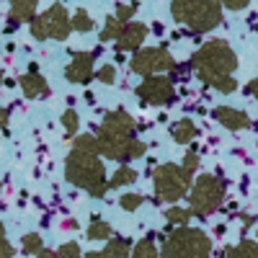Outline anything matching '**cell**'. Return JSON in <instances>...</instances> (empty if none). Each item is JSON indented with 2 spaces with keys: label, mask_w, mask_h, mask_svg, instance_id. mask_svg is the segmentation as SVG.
I'll return each mask as SVG.
<instances>
[{
  "label": "cell",
  "mask_w": 258,
  "mask_h": 258,
  "mask_svg": "<svg viewBox=\"0 0 258 258\" xmlns=\"http://www.w3.org/2000/svg\"><path fill=\"white\" fill-rule=\"evenodd\" d=\"M132 258H160V250H158V245H155L153 238H142L132 248Z\"/></svg>",
  "instance_id": "20"
},
{
  "label": "cell",
  "mask_w": 258,
  "mask_h": 258,
  "mask_svg": "<svg viewBox=\"0 0 258 258\" xmlns=\"http://www.w3.org/2000/svg\"><path fill=\"white\" fill-rule=\"evenodd\" d=\"M8 119H11V109H3V106H0V132L8 126Z\"/></svg>",
  "instance_id": "36"
},
{
  "label": "cell",
  "mask_w": 258,
  "mask_h": 258,
  "mask_svg": "<svg viewBox=\"0 0 258 258\" xmlns=\"http://www.w3.org/2000/svg\"><path fill=\"white\" fill-rule=\"evenodd\" d=\"M64 178L73 186L88 191L93 199H103L109 191V178H106V168L98 153H85V150L73 147L64 160Z\"/></svg>",
  "instance_id": "3"
},
{
  "label": "cell",
  "mask_w": 258,
  "mask_h": 258,
  "mask_svg": "<svg viewBox=\"0 0 258 258\" xmlns=\"http://www.w3.org/2000/svg\"><path fill=\"white\" fill-rule=\"evenodd\" d=\"M0 258H13V245L6 238V227L0 222Z\"/></svg>",
  "instance_id": "34"
},
{
  "label": "cell",
  "mask_w": 258,
  "mask_h": 258,
  "mask_svg": "<svg viewBox=\"0 0 258 258\" xmlns=\"http://www.w3.org/2000/svg\"><path fill=\"white\" fill-rule=\"evenodd\" d=\"M0 188H3V183H0Z\"/></svg>",
  "instance_id": "41"
},
{
  "label": "cell",
  "mask_w": 258,
  "mask_h": 258,
  "mask_svg": "<svg viewBox=\"0 0 258 258\" xmlns=\"http://www.w3.org/2000/svg\"><path fill=\"white\" fill-rule=\"evenodd\" d=\"M137 181V170H132L129 165H121L119 170H114V176L109 178V188H121V186H132Z\"/></svg>",
  "instance_id": "18"
},
{
  "label": "cell",
  "mask_w": 258,
  "mask_h": 258,
  "mask_svg": "<svg viewBox=\"0 0 258 258\" xmlns=\"http://www.w3.org/2000/svg\"><path fill=\"white\" fill-rule=\"evenodd\" d=\"M93 78H96V80H101L103 85H111V83L116 80V70L111 68V64H103V68H101L98 73H93Z\"/></svg>",
  "instance_id": "33"
},
{
  "label": "cell",
  "mask_w": 258,
  "mask_h": 258,
  "mask_svg": "<svg viewBox=\"0 0 258 258\" xmlns=\"http://www.w3.org/2000/svg\"><path fill=\"white\" fill-rule=\"evenodd\" d=\"M188 220H191V212L183 209V207H176V204H173V207H168V209H165V222H168V225L186 227Z\"/></svg>",
  "instance_id": "21"
},
{
  "label": "cell",
  "mask_w": 258,
  "mask_h": 258,
  "mask_svg": "<svg viewBox=\"0 0 258 258\" xmlns=\"http://www.w3.org/2000/svg\"><path fill=\"white\" fill-rule=\"evenodd\" d=\"M111 225L109 222H103V220H96V222H91L88 225V232H85V235H88V238L91 240H109L111 238Z\"/></svg>",
  "instance_id": "23"
},
{
  "label": "cell",
  "mask_w": 258,
  "mask_h": 258,
  "mask_svg": "<svg viewBox=\"0 0 258 258\" xmlns=\"http://www.w3.org/2000/svg\"><path fill=\"white\" fill-rule=\"evenodd\" d=\"M70 26H73V31H80V34H88V31H93V18L88 16V11H83V8H78L75 11V16L70 18Z\"/></svg>",
  "instance_id": "22"
},
{
  "label": "cell",
  "mask_w": 258,
  "mask_h": 258,
  "mask_svg": "<svg viewBox=\"0 0 258 258\" xmlns=\"http://www.w3.org/2000/svg\"><path fill=\"white\" fill-rule=\"evenodd\" d=\"M121 26L124 24H119L114 16H109V18H106V24H103V29H101V34H98V39L101 41H116L119 34H121Z\"/></svg>",
  "instance_id": "24"
},
{
  "label": "cell",
  "mask_w": 258,
  "mask_h": 258,
  "mask_svg": "<svg viewBox=\"0 0 258 258\" xmlns=\"http://www.w3.org/2000/svg\"><path fill=\"white\" fill-rule=\"evenodd\" d=\"M31 36L34 39H39V41H44V39H49V24H47V13H39V16H34V21H31Z\"/></svg>",
  "instance_id": "25"
},
{
  "label": "cell",
  "mask_w": 258,
  "mask_h": 258,
  "mask_svg": "<svg viewBox=\"0 0 258 258\" xmlns=\"http://www.w3.org/2000/svg\"><path fill=\"white\" fill-rule=\"evenodd\" d=\"M147 39V24L142 21H129L121 26V34L116 39V49L119 52H137L142 49V41Z\"/></svg>",
  "instance_id": "11"
},
{
  "label": "cell",
  "mask_w": 258,
  "mask_h": 258,
  "mask_svg": "<svg viewBox=\"0 0 258 258\" xmlns=\"http://www.w3.org/2000/svg\"><path fill=\"white\" fill-rule=\"evenodd\" d=\"M197 135H199V129L191 119H178V121L170 124V137H173V142H178V145H188Z\"/></svg>",
  "instance_id": "16"
},
{
  "label": "cell",
  "mask_w": 258,
  "mask_h": 258,
  "mask_svg": "<svg viewBox=\"0 0 258 258\" xmlns=\"http://www.w3.org/2000/svg\"><path fill=\"white\" fill-rule=\"evenodd\" d=\"M93 64H96V54L93 52H78L70 64L64 68V78H68L70 83H78V85H85L91 83L93 78Z\"/></svg>",
  "instance_id": "10"
},
{
  "label": "cell",
  "mask_w": 258,
  "mask_h": 258,
  "mask_svg": "<svg viewBox=\"0 0 258 258\" xmlns=\"http://www.w3.org/2000/svg\"><path fill=\"white\" fill-rule=\"evenodd\" d=\"M83 258H111V255H106L103 250H91V253H85Z\"/></svg>",
  "instance_id": "39"
},
{
  "label": "cell",
  "mask_w": 258,
  "mask_h": 258,
  "mask_svg": "<svg viewBox=\"0 0 258 258\" xmlns=\"http://www.w3.org/2000/svg\"><path fill=\"white\" fill-rule=\"evenodd\" d=\"M62 126H64V132H68V137H75L78 135V129H80V116H78V111L75 109H64V114H62Z\"/></svg>",
  "instance_id": "26"
},
{
  "label": "cell",
  "mask_w": 258,
  "mask_h": 258,
  "mask_svg": "<svg viewBox=\"0 0 258 258\" xmlns=\"http://www.w3.org/2000/svg\"><path fill=\"white\" fill-rule=\"evenodd\" d=\"M212 255V240L199 227H176L163 240L160 258H209Z\"/></svg>",
  "instance_id": "5"
},
{
  "label": "cell",
  "mask_w": 258,
  "mask_h": 258,
  "mask_svg": "<svg viewBox=\"0 0 258 258\" xmlns=\"http://www.w3.org/2000/svg\"><path fill=\"white\" fill-rule=\"evenodd\" d=\"M103 253L111 255V258H129L132 255V243H129L126 238H109Z\"/></svg>",
  "instance_id": "17"
},
{
  "label": "cell",
  "mask_w": 258,
  "mask_h": 258,
  "mask_svg": "<svg viewBox=\"0 0 258 258\" xmlns=\"http://www.w3.org/2000/svg\"><path fill=\"white\" fill-rule=\"evenodd\" d=\"M176 68V59L165 47H145V49H137L132 62H129V70L142 75V78H153V75H160L165 70H173Z\"/></svg>",
  "instance_id": "8"
},
{
  "label": "cell",
  "mask_w": 258,
  "mask_h": 258,
  "mask_svg": "<svg viewBox=\"0 0 258 258\" xmlns=\"http://www.w3.org/2000/svg\"><path fill=\"white\" fill-rule=\"evenodd\" d=\"M135 13H137V3H119V6H116L114 18L119 21V24H129Z\"/></svg>",
  "instance_id": "29"
},
{
  "label": "cell",
  "mask_w": 258,
  "mask_h": 258,
  "mask_svg": "<svg viewBox=\"0 0 258 258\" xmlns=\"http://www.w3.org/2000/svg\"><path fill=\"white\" fill-rule=\"evenodd\" d=\"M36 6H39V0H13L11 13H8L11 29H16L18 24H31L36 16Z\"/></svg>",
  "instance_id": "15"
},
{
  "label": "cell",
  "mask_w": 258,
  "mask_h": 258,
  "mask_svg": "<svg viewBox=\"0 0 258 258\" xmlns=\"http://www.w3.org/2000/svg\"><path fill=\"white\" fill-rule=\"evenodd\" d=\"M57 258H83V253H80V245L75 243V240H70V243H62L57 250Z\"/></svg>",
  "instance_id": "32"
},
{
  "label": "cell",
  "mask_w": 258,
  "mask_h": 258,
  "mask_svg": "<svg viewBox=\"0 0 258 258\" xmlns=\"http://www.w3.org/2000/svg\"><path fill=\"white\" fill-rule=\"evenodd\" d=\"M194 178L188 173H183V168L176 163H163L153 170V186L160 202L176 204L178 199H183L188 188H191Z\"/></svg>",
  "instance_id": "7"
},
{
  "label": "cell",
  "mask_w": 258,
  "mask_h": 258,
  "mask_svg": "<svg viewBox=\"0 0 258 258\" xmlns=\"http://www.w3.org/2000/svg\"><path fill=\"white\" fill-rule=\"evenodd\" d=\"M225 202V183L222 178L212 176V173H202L188 188V212L207 217V214L217 212Z\"/></svg>",
  "instance_id": "6"
},
{
  "label": "cell",
  "mask_w": 258,
  "mask_h": 258,
  "mask_svg": "<svg viewBox=\"0 0 258 258\" xmlns=\"http://www.w3.org/2000/svg\"><path fill=\"white\" fill-rule=\"evenodd\" d=\"M18 88L24 91V96L26 98H44V96H49V83L41 78L39 73H24L18 78Z\"/></svg>",
  "instance_id": "14"
},
{
  "label": "cell",
  "mask_w": 258,
  "mask_h": 258,
  "mask_svg": "<svg viewBox=\"0 0 258 258\" xmlns=\"http://www.w3.org/2000/svg\"><path fill=\"white\" fill-rule=\"evenodd\" d=\"M214 119H217L225 129H230V132H240V129L250 126V116L240 109H232V106H217V109H214Z\"/></svg>",
  "instance_id": "13"
},
{
  "label": "cell",
  "mask_w": 258,
  "mask_h": 258,
  "mask_svg": "<svg viewBox=\"0 0 258 258\" xmlns=\"http://www.w3.org/2000/svg\"><path fill=\"white\" fill-rule=\"evenodd\" d=\"M135 132V119L129 111L124 109H114L103 116L101 126H98V155L101 158H109V160H119V163H129V160H137L147 153V145L142 140L132 137Z\"/></svg>",
  "instance_id": "2"
},
{
  "label": "cell",
  "mask_w": 258,
  "mask_h": 258,
  "mask_svg": "<svg viewBox=\"0 0 258 258\" xmlns=\"http://www.w3.org/2000/svg\"><path fill=\"white\" fill-rule=\"evenodd\" d=\"M11 3H13V0H11Z\"/></svg>",
  "instance_id": "43"
},
{
  "label": "cell",
  "mask_w": 258,
  "mask_h": 258,
  "mask_svg": "<svg viewBox=\"0 0 258 258\" xmlns=\"http://www.w3.org/2000/svg\"><path fill=\"white\" fill-rule=\"evenodd\" d=\"M75 150H85V153H98V142H96V135H80L75 137Z\"/></svg>",
  "instance_id": "31"
},
{
  "label": "cell",
  "mask_w": 258,
  "mask_h": 258,
  "mask_svg": "<svg viewBox=\"0 0 258 258\" xmlns=\"http://www.w3.org/2000/svg\"><path fill=\"white\" fill-rule=\"evenodd\" d=\"M137 98L147 106H168L170 101L176 98V88H173V80L165 78V75H153V78H145L137 88H135Z\"/></svg>",
  "instance_id": "9"
},
{
  "label": "cell",
  "mask_w": 258,
  "mask_h": 258,
  "mask_svg": "<svg viewBox=\"0 0 258 258\" xmlns=\"http://www.w3.org/2000/svg\"><path fill=\"white\" fill-rule=\"evenodd\" d=\"M227 258H258V243L255 240H240L238 245L227 248Z\"/></svg>",
  "instance_id": "19"
},
{
  "label": "cell",
  "mask_w": 258,
  "mask_h": 258,
  "mask_svg": "<svg viewBox=\"0 0 258 258\" xmlns=\"http://www.w3.org/2000/svg\"><path fill=\"white\" fill-rule=\"evenodd\" d=\"M170 16L176 24H183L197 34H204L222 24V3L220 0H173Z\"/></svg>",
  "instance_id": "4"
},
{
  "label": "cell",
  "mask_w": 258,
  "mask_h": 258,
  "mask_svg": "<svg viewBox=\"0 0 258 258\" xmlns=\"http://www.w3.org/2000/svg\"><path fill=\"white\" fill-rule=\"evenodd\" d=\"M41 248V235L39 232H29V235H24V238H21V250H24L26 255H36Z\"/></svg>",
  "instance_id": "27"
},
{
  "label": "cell",
  "mask_w": 258,
  "mask_h": 258,
  "mask_svg": "<svg viewBox=\"0 0 258 258\" xmlns=\"http://www.w3.org/2000/svg\"><path fill=\"white\" fill-rule=\"evenodd\" d=\"M47 13V24H49V39H57V41H64L70 36L73 26H70V16H68V8L62 3H54L49 6Z\"/></svg>",
  "instance_id": "12"
},
{
  "label": "cell",
  "mask_w": 258,
  "mask_h": 258,
  "mask_svg": "<svg viewBox=\"0 0 258 258\" xmlns=\"http://www.w3.org/2000/svg\"><path fill=\"white\" fill-rule=\"evenodd\" d=\"M248 96H253V98H258V78H253V80L248 83Z\"/></svg>",
  "instance_id": "37"
},
{
  "label": "cell",
  "mask_w": 258,
  "mask_h": 258,
  "mask_svg": "<svg viewBox=\"0 0 258 258\" xmlns=\"http://www.w3.org/2000/svg\"><path fill=\"white\" fill-rule=\"evenodd\" d=\"M36 258H57V253H54V250H49V248H41V250L36 253Z\"/></svg>",
  "instance_id": "38"
},
{
  "label": "cell",
  "mask_w": 258,
  "mask_h": 258,
  "mask_svg": "<svg viewBox=\"0 0 258 258\" xmlns=\"http://www.w3.org/2000/svg\"><path fill=\"white\" fill-rule=\"evenodd\" d=\"M181 168H183V173H188V176L194 178V173L199 170V153H197V150H188V153L183 155Z\"/></svg>",
  "instance_id": "30"
},
{
  "label": "cell",
  "mask_w": 258,
  "mask_h": 258,
  "mask_svg": "<svg viewBox=\"0 0 258 258\" xmlns=\"http://www.w3.org/2000/svg\"><path fill=\"white\" fill-rule=\"evenodd\" d=\"M255 235H258V230H255Z\"/></svg>",
  "instance_id": "42"
},
{
  "label": "cell",
  "mask_w": 258,
  "mask_h": 258,
  "mask_svg": "<svg viewBox=\"0 0 258 258\" xmlns=\"http://www.w3.org/2000/svg\"><path fill=\"white\" fill-rule=\"evenodd\" d=\"M222 8H230V11H243L250 6V0H220Z\"/></svg>",
  "instance_id": "35"
},
{
  "label": "cell",
  "mask_w": 258,
  "mask_h": 258,
  "mask_svg": "<svg viewBox=\"0 0 258 258\" xmlns=\"http://www.w3.org/2000/svg\"><path fill=\"white\" fill-rule=\"evenodd\" d=\"M6 83V75H3V70H0V85H3Z\"/></svg>",
  "instance_id": "40"
},
{
  "label": "cell",
  "mask_w": 258,
  "mask_h": 258,
  "mask_svg": "<svg viewBox=\"0 0 258 258\" xmlns=\"http://www.w3.org/2000/svg\"><path fill=\"white\" fill-rule=\"evenodd\" d=\"M191 68L197 70L199 80L220 93H232L238 88L235 70H238V54L225 39H209L191 57Z\"/></svg>",
  "instance_id": "1"
},
{
  "label": "cell",
  "mask_w": 258,
  "mask_h": 258,
  "mask_svg": "<svg viewBox=\"0 0 258 258\" xmlns=\"http://www.w3.org/2000/svg\"><path fill=\"white\" fill-rule=\"evenodd\" d=\"M142 204H145V197H142V194L126 191V194H121V197H119V207H121L124 212H137Z\"/></svg>",
  "instance_id": "28"
}]
</instances>
